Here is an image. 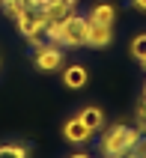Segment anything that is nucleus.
<instances>
[{"label":"nucleus","instance_id":"9d476101","mask_svg":"<svg viewBox=\"0 0 146 158\" xmlns=\"http://www.w3.org/2000/svg\"><path fill=\"white\" fill-rule=\"evenodd\" d=\"M0 3H3V12H6L9 18H18V15H21V12L27 9V3H24V0H0Z\"/></svg>","mask_w":146,"mask_h":158},{"label":"nucleus","instance_id":"2eb2a0df","mask_svg":"<svg viewBox=\"0 0 146 158\" xmlns=\"http://www.w3.org/2000/svg\"><path fill=\"white\" fill-rule=\"evenodd\" d=\"M137 119H140V128H143V134H146V96H143V102H140V107H137Z\"/></svg>","mask_w":146,"mask_h":158},{"label":"nucleus","instance_id":"6e6552de","mask_svg":"<svg viewBox=\"0 0 146 158\" xmlns=\"http://www.w3.org/2000/svg\"><path fill=\"white\" fill-rule=\"evenodd\" d=\"M77 119H81V123H84L86 128H90V131H98V128L104 125V114L98 110V107H84Z\"/></svg>","mask_w":146,"mask_h":158},{"label":"nucleus","instance_id":"f257e3e1","mask_svg":"<svg viewBox=\"0 0 146 158\" xmlns=\"http://www.w3.org/2000/svg\"><path fill=\"white\" fill-rule=\"evenodd\" d=\"M140 134H143V128H128V125H113L111 131H104L102 137V155L107 158H125V152H128V146L134 140H137Z\"/></svg>","mask_w":146,"mask_h":158},{"label":"nucleus","instance_id":"0eeeda50","mask_svg":"<svg viewBox=\"0 0 146 158\" xmlns=\"http://www.w3.org/2000/svg\"><path fill=\"white\" fill-rule=\"evenodd\" d=\"M86 78H90V75H86L84 66H66V72H63V84L69 89H81L86 84Z\"/></svg>","mask_w":146,"mask_h":158},{"label":"nucleus","instance_id":"ddd939ff","mask_svg":"<svg viewBox=\"0 0 146 158\" xmlns=\"http://www.w3.org/2000/svg\"><path fill=\"white\" fill-rule=\"evenodd\" d=\"M131 54L137 57V60H146V33H140L134 42H131Z\"/></svg>","mask_w":146,"mask_h":158},{"label":"nucleus","instance_id":"dca6fc26","mask_svg":"<svg viewBox=\"0 0 146 158\" xmlns=\"http://www.w3.org/2000/svg\"><path fill=\"white\" fill-rule=\"evenodd\" d=\"M134 6H137L140 12H146V0H134Z\"/></svg>","mask_w":146,"mask_h":158},{"label":"nucleus","instance_id":"423d86ee","mask_svg":"<svg viewBox=\"0 0 146 158\" xmlns=\"http://www.w3.org/2000/svg\"><path fill=\"white\" fill-rule=\"evenodd\" d=\"M63 131H66V140H69V143H86V140H90V134H93L84 123H81V119H77V116L66 123Z\"/></svg>","mask_w":146,"mask_h":158},{"label":"nucleus","instance_id":"7ed1b4c3","mask_svg":"<svg viewBox=\"0 0 146 158\" xmlns=\"http://www.w3.org/2000/svg\"><path fill=\"white\" fill-rule=\"evenodd\" d=\"M33 60H36V69L54 72V69H60V66H63V51H60V45H39Z\"/></svg>","mask_w":146,"mask_h":158},{"label":"nucleus","instance_id":"f3484780","mask_svg":"<svg viewBox=\"0 0 146 158\" xmlns=\"http://www.w3.org/2000/svg\"><path fill=\"white\" fill-rule=\"evenodd\" d=\"M27 6H39V0H24Z\"/></svg>","mask_w":146,"mask_h":158},{"label":"nucleus","instance_id":"1a4fd4ad","mask_svg":"<svg viewBox=\"0 0 146 158\" xmlns=\"http://www.w3.org/2000/svg\"><path fill=\"white\" fill-rule=\"evenodd\" d=\"M113 15H116V12H113V6H111V3H98V6H95L93 12H90V21H102V24H113Z\"/></svg>","mask_w":146,"mask_h":158},{"label":"nucleus","instance_id":"412c9836","mask_svg":"<svg viewBox=\"0 0 146 158\" xmlns=\"http://www.w3.org/2000/svg\"><path fill=\"white\" fill-rule=\"evenodd\" d=\"M140 63H143V66H146V60H140Z\"/></svg>","mask_w":146,"mask_h":158},{"label":"nucleus","instance_id":"20e7f679","mask_svg":"<svg viewBox=\"0 0 146 158\" xmlns=\"http://www.w3.org/2000/svg\"><path fill=\"white\" fill-rule=\"evenodd\" d=\"M72 9L69 3H63V0H51V3H45L42 6V15H45V30H51V27H60L66 18L72 15Z\"/></svg>","mask_w":146,"mask_h":158},{"label":"nucleus","instance_id":"f8f14e48","mask_svg":"<svg viewBox=\"0 0 146 158\" xmlns=\"http://www.w3.org/2000/svg\"><path fill=\"white\" fill-rule=\"evenodd\" d=\"M0 158H27V149L15 146V143H6V146H0Z\"/></svg>","mask_w":146,"mask_h":158},{"label":"nucleus","instance_id":"9b49d317","mask_svg":"<svg viewBox=\"0 0 146 158\" xmlns=\"http://www.w3.org/2000/svg\"><path fill=\"white\" fill-rule=\"evenodd\" d=\"M125 158H146V134H140L137 140H134V143L128 146Z\"/></svg>","mask_w":146,"mask_h":158},{"label":"nucleus","instance_id":"aec40b11","mask_svg":"<svg viewBox=\"0 0 146 158\" xmlns=\"http://www.w3.org/2000/svg\"><path fill=\"white\" fill-rule=\"evenodd\" d=\"M45 3H51V0H39V6H45Z\"/></svg>","mask_w":146,"mask_h":158},{"label":"nucleus","instance_id":"39448f33","mask_svg":"<svg viewBox=\"0 0 146 158\" xmlns=\"http://www.w3.org/2000/svg\"><path fill=\"white\" fill-rule=\"evenodd\" d=\"M90 21V18H86ZM113 42V24H102V21H90V33H86V45L90 48H104Z\"/></svg>","mask_w":146,"mask_h":158},{"label":"nucleus","instance_id":"f03ea898","mask_svg":"<svg viewBox=\"0 0 146 158\" xmlns=\"http://www.w3.org/2000/svg\"><path fill=\"white\" fill-rule=\"evenodd\" d=\"M86 33H90V21L72 12L60 27V36H57V45H66V48H84L86 45Z\"/></svg>","mask_w":146,"mask_h":158},{"label":"nucleus","instance_id":"4468645a","mask_svg":"<svg viewBox=\"0 0 146 158\" xmlns=\"http://www.w3.org/2000/svg\"><path fill=\"white\" fill-rule=\"evenodd\" d=\"M45 39H48V33H45V27H36L33 33L27 36V42L33 45V48H39V45H45Z\"/></svg>","mask_w":146,"mask_h":158},{"label":"nucleus","instance_id":"a211bd4d","mask_svg":"<svg viewBox=\"0 0 146 158\" xmlns=\"http://www.w3.org/2000/svg\"><path fill=\"white\" fill-rule=\"evenodd\" d=\"M72 158H90V155H84V152H77V155H72Z\"/></svg>","mask_w":146,"mask_h":158},{"label":"nucleus","instance_id":"6ab92c4d","mask_svg":"<svg viewBox=\"0 0 146 158\" xmlns=\"http://www.w3.org/2000/svg\"><path fill=\"white\" fill-rule=\"evenodd\" d=\"M63 3H69V6H75V0H63Z\"/></svg>","mask_w":146,"mask_h":158}]
</instances>
